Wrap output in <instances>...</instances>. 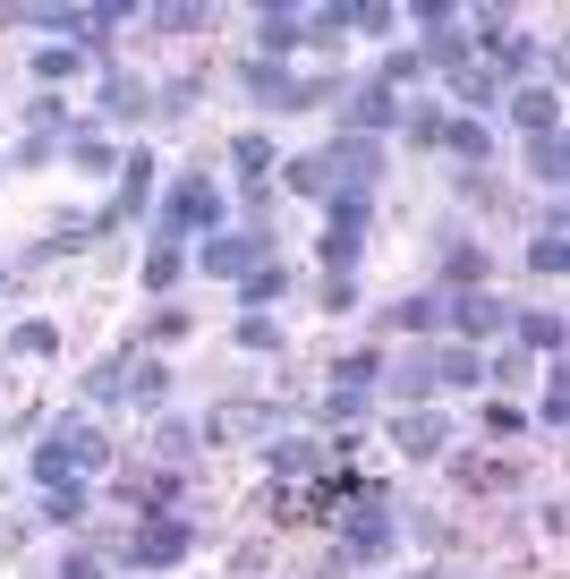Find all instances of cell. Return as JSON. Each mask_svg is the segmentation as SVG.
Returning a JSON list of instances; mask_svg holds the SVG:
<instances>
[{
    "instance_id": "cell-1",
    "label": "cell",
    "mask_w": 570,
    "mask_h": 579,
    "mask_svg": "<svg viewBox=\"0 0 570 579\" xmlns=\"http://www.w3.org/2000/svg\"><path fill=\"white\" fill-rule=\"evenodd\" d=\"M68 469H102V435H95V426H61L52 444L34 451V478H52V485H61Z\"/></svg>"
},
{
    "instance_id": "cell-2",
    "label": "cell",
    "mask_w": 570,
    "mask_h": 579,
    "mask_svg": "<svg viewBox=\"0 0 570 579\" xmlns=\"http://www.w3.org/2000/svg\"><path fill=\"white\" fill-rule=\"evenodd\" d=\"M196 222H222V188H213V179H179V196H171V230H162V239H179V230H196Z\"/></svg>"
},
{
    "instance_id": "cell-3",
    "label": "cell",
    "mask_w": 570,
    "mask_h": 579,
    "mask_svg": "<svg viewBox=\"0 0 570 579\" xmlns=\"http://www.w3.org/2000/svg\"><path fill=\"white\" fill-rule=\"evenodd\" d=\"M383 546H392V520H383V503L366 494V503L349 512V554H383Z\"/></svg>"
},
{
    "instance_id": "cell-4",
    "label": "cell",
    "mask_w": 570,
    "mask_h": 579,
    "mask_svg": "<svg viewBox=\"0 0 570 579\" xmlns=\"http://www.w3.org/2000/svg\"><path fill=\"white\" fill-rule=\"evenodd\" d=\"M179 554H188V520H154L136 537V562H179Z\"/></svg>"
},
{
    "instance_id": "cell-5",
    "label": "cell",
    "mask_w": 570,
    "mask_h": 579,
    "mask_svg": "<svg viewBox=\"0 0 570 579\" xmlns=\"http://www.w3.org/2000/svg\"><path fill=\"white\" fill-rule=\"evenodd\" d=\"M255 256H264V239H213V248H205V273H255Z\"/></svg>"
},
{
    "instance_id": "cell-6",
    "label": "cell",
    "mask_w": 570,
    "mask_h": 579,
    "mask_svg": "<svg viewBox=\"0 0 570 579\" xmlns=\"http://www.w3.org/2000/svg\"><path fill=\"white\" fill-rule=\"evenodd\" d=\"M443 444H451L443 418H426V409H417V418H401V451H409V460H435Z\"/></svg>"
},
{
    "instance_id": "cell-7",
    "label": "cell",
    "mask_w": 570,
    "mask_h": 579,
    "mask_svg": "<svg viewBox=\"0 0 570 579\" xmlns=\"http://www.w3.org/2000/svg\"><path fill=\"white\" fill-rule=\"evenodd\" d=\"M511 111H519V129H537V136H553V120H562V111H553V95H537V86L511 102Z\"/></svg>"
},
{
    "instance_id": "cell-8",
    "label": "cell",
    "mask_w": 570,
    "mask_h": 579,
    "mask_svg": "<svg viewBox=\"0 0 570 579\" xmlns=\"http://www.w3.org/2000/svg\"><path fill=\"white\" fill-rule=\"evenodd\" d=\"M213 435H264V409H248V401H230V409H213Z\"/></svg>"
},
{
    "instance_id": "cell-9",
    "label": "cell",
    "mask_w": 570,
    "mask_h": 579,
    "mask_svg": "<svg viewBox=\"0 0 570 579\" xmlns=\"http://www.w3.org/2000/svg\"><path fill=\"white\" fill-rule=\"evenodd\" d=\"M451 324H460V332H494V324H503V307H494V298H460V307H451Z\"/></svg>"
},
{
    "instance_id": "cell-10",
    "label": "cell",
    "mask_w": 570,
    "mask_h": 579,
    "mask_svg": "<svg viewBox=\"0 0 570 579\" xmlns=\"http://www.w3.org/2000/svg\"><path fill=\"white\" fill-rule=\"evenodd\" d=\"M145 282H154V290H171V282H179V239H162V248H154V264H145Z\"/></svg>"
},
{
    "instance_id": "cell-11",
    "label": "cell",
    "mask_w": 570,
    "mask_h": 579,
    "mask_svg": "<svg viewBox=\"0 0 570 579\" xmlns=\"http://www.w3.org/2000/svg\"><path fill=\"white\" fill-rule=\"evenodd\" d=\"M102 102H111L120 120H136V111H145V86H128V77H111V86H102Z\"/></svg>"
},
{
    "instance_id": "cell-12",
    "label": "cell",
    "mask_w": 570,
    "mask_h": 579,
    "mask_svg": "<svg viewBox=\"0 0 570 579\" xmlns=\"http://www.w3.org/2000/svg\"><path fill=\"white\" fill-rule=\"evenodd\" d=\"M289 43H298V18H289V9H273V18H264V52H289Z\"/></svg>"
},
{
    "instance_id": "cell-13",
    "label": "cell",
    "mask_w": 570,
    "mask_h": 579,
    "mask_svg": "<svg viewBox=\"0 0 570 579\" xmlns=\"http://www.w3.org/2000/svg\"><path fill=\"white\" fill-rule=\"evenodd\" d=\"M392 111H401V102H392V86H375V95L358 102V120H366V129H383V120H392Z\"/></svg>"
},
{
    "instance_id": "cell-14",
    "label": "cell",
    "mask_w": 570,
    "mask_h": 579,
    "mask_svg": "<svg viewBox=\"0 0 570 579\" xmlns=\"http://www.w3.org/2000/svg\"><path fill=\"white\" fill-rule=\"evenodd\" d=\"M451 145H460L469 162H485V129H476V120H451Z\"/></svg>"
},
{
    "instance_id": "cell-15",
    "label": "cell",
    "mask_w": 570,
    "mask_h": 579,
    "mask_svg": "<svg viewBox=\"0 0 570 579\" xmlns=\"http://www.w3.org/2000/svg\"><path fill=\"white\" fill-rule=\"evenodd\" d=\"M18 350L43 358V350H61V332H52V324H26V332H18Z\"/></svg>"
},
{
    "instance_id": "cell-16",
    "label": "cell",
    "mask_w": 570,
    "mask_h": 579,
    "mask_svg": "<svg viewBox=\"0 0 570 579\" xmlns=\"http://www.w3.org/2000/svg\"><path fill=\"white\" fill-rule=\"evenodd\" d=\"M273 469H289V478H307V469H316V451H307V444H282V451H273Z\"/></svg>"
},
{
    "instance_id": "cell-17",
    "label": "cell",
    "mask_w": 570,
    "mask_h": 579,
    "mask_svg": "<svg viewBox=\"0 0 570 579\" xmlns=\"http://www.w3.org/2000/svg\"><path fill=\"white\" fill-rule=\"evenodd\" d=\"M519 332H528L537 350H562V324H553V316H528V324H519Z\"/></svg>"
},
{
    "instance_id": "cell-18",
    "label": "cell",
    "mask_w": 570,
    "mask_h": 579,
    "mask_svg": "<svg viewBox=\"0 0 570 579\" xmlns=\"http://www.w3.org/2000/svg\"><path fill=\"white\" fill-rule=\"evenodd\" d=\"M392 324H409V332H426V324H435V298H409V307H392Z\"/></svg>"
}]
</instances>
